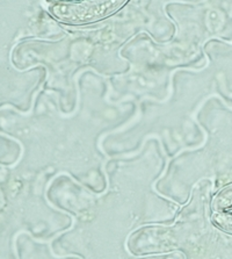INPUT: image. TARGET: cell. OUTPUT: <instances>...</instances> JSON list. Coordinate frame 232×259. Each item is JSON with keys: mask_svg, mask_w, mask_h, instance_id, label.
I'll return each instance as SVG.
<instances>
[{"mask_svg": "<svg viewBox=\"0 0 232 259\" xmlns=\"http://www.w3.org/2000/svg\"><path fill=\"white\" fill-rule=\"evenodd\" d=\"M127 0H48L50 10L61 21L85 23L104 19Z\"/></svg>", "mask_w": 232, "mask_h": 259, "instance_id": "cell-1", "label": "cell"}, {"mask_svg": "<svg viewBox=\"0 0 232 259\" xmlns=\"http://www.w3.org/2000/svg\"><path fill=\"white\" fill-rule=\"evenodd\" d=\"M214 220L222 229L232 233V185L224 188L216 197Z\"/></svg>", "mask_w": 232, "mask_h": 259, "instance_id": "cell-2", "label": "cell"}]
</instances>
